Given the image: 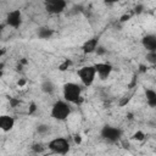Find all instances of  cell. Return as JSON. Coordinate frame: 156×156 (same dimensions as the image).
Listing matches in <instances>:
<instances>
[{"mask_svg": "<svg viewBox=\"0 0 156 156\" xmlns=\"http://www.w3.org/2000/svg\"><path fill=\"white\" fill-rule=\"evenodd\" d=\"M82 98V88L77 83L69 82L63 85V99L67 102L78 104V101Z\"/></svg>", "mask_w": 156, "mask_h": 156, "instance_id": "1", "label": "cell"}, {"mask_svg": "<svg viewBox=\"0 0 156 156\" xmlns=\"http://www.w3.org/2000/svg\"><path fill=\"white\" fill-rule=\"evenodd\" d=\"M71 113V107L66 100H58L52 105L51 117L57 121H65Z\"/></svg>", "mask_w": 156, "mask_h": 156, "instance_id": "2", "label": "cell"}, {"mask_svg": "<svg viewBox=\"0 0 156 156\" xmlns=\"http://www.w3.org/2000/svg\"><path fill=\"white\" fill-rule=\"evenodd\" d=\"M78 77L85 87L91 85L95 80V77H96V72H95L94 66L89 65V66H83L82 68H79L78 69Z\"/></svg>", "mask_w": 156, "mask_h": 156, "instance_id": "3", "label": "cell"}, {"mask_svg": "<svg viewBox=\"0 0 156 156\" xmlns=\"http://www.w3.org/2000/svg\"><path fill=\"white\" fill-rule=\"evenodd\" d=\"M49 149L58 155H66L69 151V144L65 138H55L49 143Z\"/></svg>", "mask_w": 156, "mask_h": 156, "instance_id": "4", "label": "cell"}, {"mask_svg": "<svg viewBox=\"0 0 156 156\" xmlns=\"http://www.w3.org/2000/svg\"><path fill=\"white\" fill-rule=\"evenodd\" d=\"M121 135H122V130L119 128H116L112 126H105L101 129V136L105 140L111 141V143L117 141L121 138Z\"/></svg>", "mask_w": 156, "mask_h": 156, "instance_id": "5", "label": "cell"}, {"mask_svg": "<svg viewBox=\"0 0 156 156\" xmlns=\"http://www.w3.org/2000/svg\"><path fill=\"white\" fill-rule=\"evenodd\" d=\"M44 5L45 10L52 15H58L66 9L65 0H44Z\"/></svg>", "mask_w": 156, "mask_h": 156, "instance_id": "6", "label": "cell"}, {"mask_svg": "<svg viewBox=\"0 0 156 156\" xmlns=\"http://www.w3.org/2000/svg\"><path fill=\"white\" fill-rule=\"evenodd\" d=\"M22 23V15L20 10H13L6 16V24L11 28H18Z\"/></svg>", "mask_w": 156, "mask_h": 156, "instance_id": "7", "label": "cell"}, {"mask_svg": "<svg viewBox=\"0 0 156 156\" xmlns=\"http://www.w3.org/2000/svg\"><path fill=\"white\" fill-rule=\"evenodd\" d=\"M95 72L99 76L100 79H106L110 77L111 72H112V66L107 62H99L96 65H94Z\"/></svg>", "mask_w": 156, "mask_h": 156, "instance_id": "8", "label": "cell"}, {"mask_svg": "<svg viewBox=\"0 0 156 156\" xmlns=\"http://www.w3.org/2000/svg\"><path fill=\"white\" fill-rule=\"evenodd\" d=\"M15 126V119L13 117L9 115H0V129L4 132H9Z\"/></svg>", "mask_w": 156, "mask_h": 156, "instance_id": "9", "label": "cell"}, {"mask_svg": "<svg viewBox=\"0 0 156 156\" xmlns=\"http://www.w3.org/2000/svg\"><path fill=\"white\" fill-rule=\"evenodd\" d=\"M141 43L147 51H156V37L154 34H146L141 39Z\"/></svg>", "mask_w": 156, "mask_h": 156, "instance_id": "10", "label": "cell"}, {"mask_svg": "<svg viewBox=\"0 0 156 156\" xmlns=\"http://www.w3.org/2000/svg\"><path fill=\"white\" fill-rule=\"evenodd\" d=\"M96 48H98V38H91V39H88V40L83 44L82 50H83V52H85V54H90V52L95 51Z\"/></svg>", "mask_w": 156, "mask_h": 156, "instance_id": "11", "label": "cell"}, {"mask_svg": "<svg viewBox=\"0 0 156 156\" xmlns=\"http://www.w3.org/2000/svg\"><path fill=\"white\" fill-rule=\"evenodd\" d=\"M146 101H147L149 106H151V107L156 106V93L152 89L146 90Z\"/></svg>", "mask_w": 156, "mask_h": 156, "instance_id": "12", "label": "cell"}, {"mask_svg": "<svg viewBox=\"0 0 156 156\" xmlns=\"http://www.w3.org/2000/svg\"><path fill=\"white\" fill-rule=\"evenodd\" d=\"M52 34H54L52 29H50V28H48V27H41V28H39V30H38V37L41 38V39H49Z\"/></svg>", "mask_w": 156, "mask_h": 156, "instance_id": "13", "label": "cell"}, {"mask_svg": "<svg viewBox=\"0 0 156 156\" xmlns=\"http://www.w3.org/2000/svg\"><path fill=\"white\" fill-rule=\"evenodd\" d=\"M41 90L46 94H52L54 90H55V87L50 80H45V82L41 83Z\"/></svg>", "mask_w": 156, "mask_h": 156, "instance_id": "14", "label": "cell"}, {"mask_svg": "<svg viewBox=\"0 0 156 156\" xmlns=\"http://www.w3.org/2000/svg\"><path fill=\"white\" fill-rule=\"evenodd\" d=\"M146 60H147V62H150L151 65H154L156 62V51H147Z\"/></svg>", "mask_w": 156, "mask_h": 156, "instance_id": "15", "label": "cell"}, {"mask_svg": "<svg viewBox=\"0 0 156 156\" xmlns=\"http://www.w3.org/2000/svg\"><path fill=\"white\" fill-rule=\"evenodd\" d=\"M144 136H145V135H144V133H143V132H140V130H138V132H136V133H134V135H133V138H134V139H136V140H143V139H144Z\"/></svg>", "mask_w": 156, "mask_h": 156, "instance_id": "16", "label": "cell"}, {"mask_svg": "<svg viewBox=\"0 0 156 156\" xmlns=\"http://www.w3.org/2000/svg\"><path fill=\"white\" fill-rule=\"evenodd\" d=\"M69 65H71V61L66 60L62 65H60V67H58V68H60V71H65V69H67V68H68V66H69Z\"/></svg>", "mask_w": 156, "mask_h": 156, "instance_id": "17", "label": "cell"}, {"mask_svg": "<svg viewBox=\"0 0 156 156\" xmlns=\"http://www.w3.org/2000/svg\"><path fill=\"white\" fill-rule=\"evenodd\" d=\"M48 126H45V124H40V126H38V132L39 133H45V132H48Z\"/></svg>", "mask_w": 156, "mask_h": 156, "instance_id": "18", "label": "cell"}, {"mask_svg": "<svg viewBox=\"0 0 156 156\" xmlns=\"http://www.w3.org/2000/svg\"><path fill=\"white\" fill-rule=\"evenodd\" d=\"M129 17H130L129 15H124V16H122L121 21H122V22H124V21H128V20H129Z\"/></svg>", "mask_w": 156, "mask_h": 156, "instance_id": "19", "label": "cell"}, {"mask_svg": "<svg viewBox=\"0 0 156 156\" xmlns=\"http://www.w3.org/2000/svg\"><path fill=\"white\" fill-rule=\"evenodd\" d=\"M74 141H76L77 144H79V143L82 141V139H80V136H79V135H76V138H74Z\"/></svg>", "mask_w": 156, "mask_h": 156, "instance_id": "20", "label": "cell"}, {"mask_svg": "<svg viewBox=\"0 0 156 156\" xmlns=\"http://www.w3.org/2000/svg\"><path fill=\"white\" fill-rule=\"evenodd\" d=\"M104 2H106V4H113V2H116L117 0H102Z\"/></svg>", "mask_w": 156, "mask_h": 156, "instance_id": "21", "label": "cell"}, {"mask_svg": "<svg viewBox=\"0 0 156 156\" xmlns=\"http://www.w3.org/2000/svg\"><path fill=\"white\" fill-rule=\"evenodd\" d=\"M24 83H26V80H24V79L18 80V85H24Z\"/></svg>", "mask_w": 156, "mask_h": 156, "instance_id": "22", "label": "cell"}, {"mask_svg": "<svg viewBox=\"0 0 156 156\" xmlns=\"http://www.w3.org/2000/svg\"><path fill=\"white\" fill-rule=\"evenodd\" d=\"M98 49H99V50H98V52H99V54H104V52H105V50H104L102 48H98Z\"/></svg>", "mask_w": 156, "mask_h": 156, "instance_id": "23", "label": "cell"}, {"mask_svg": "<svg viewBox=\"0 0 156 156\" xmlns=\"http://www.w3.org/2000/svg\"><path fill=\"white\" fill-rule=\"evenodd\" d=\"M5 52H6V50H5V49H0V56H2Z\"/></svg>", "mask_w": 156, "mask_h": 156, "instance_id": "24", "label": "cell"}, {"mask_svg": "<svg viewBox=\"0 0 156 156\" xmlns=\"http://www.w3.org/2000/svg\"><path fill=\"white\" fill-rule=\"evenodd\" d=\"M2 67H4V65L0 63V76H1V72H2Z\"/></svg>", "mask_w": 156, "mask_h": 156, "instance_id": "25", "label": "cell"}]
</instances>
